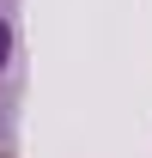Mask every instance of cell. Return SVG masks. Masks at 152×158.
<instances>
[{"mask_svg":"<svg viewBox=\"0 0 152 158\" xmlns=\"http://www.w3.org/2000/svg\"><path fill=\"white\" fill-rule=\"evenodd\" d=\"M19 85H24V49H19V24L12 6H0V134L19 116Z\"/></svg>","mask_w":152,"mask_h":158,"instance_id":"obj_1","label":"cell"},{"mask_svg":"<svg viewBox=\"0 0 152 158\" xmlns=\"http://www.w3.org/2000/svg\"><path fill=\"white\" fill-rule=\"evenodd\" d=\"M0 158H12V152H6V146H0Z\"/></svg>","mask_w":152,"mask_h":158,"instance_id":"obj_2","label":"cell"}]
</instances>
